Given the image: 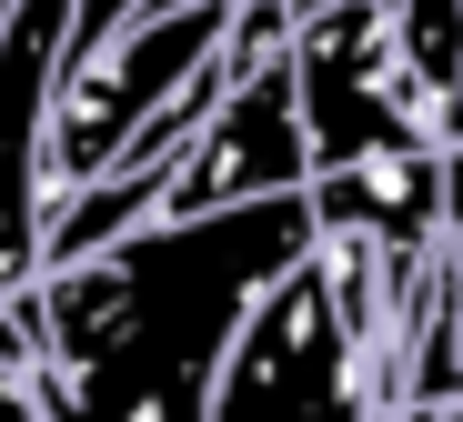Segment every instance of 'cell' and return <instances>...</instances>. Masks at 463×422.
I'll use <instances>...</instances> for the list:
<instances>
[{
    "mask_svg": "<svg viewBox=\"0 0 463 422\" xmlns=\"http://www.w3.org/2000/svg\"><path fill=\"white\" fill-rule=\"evenodd\" d=\"M151 0H81V31H71V51H91V41H111L121 21H141Z\"/></svg>",
    "mask_w": 463,
    "mask_h": 422,
    "instance_id": "cell-5",
    "label": "cell"
},
{
    "mask_svg": "<svg viewBox=\"0 0 463 422\" xmlns=\"http://www.w3.org/2000/svg\"><path fill=\"white\" fill-rule=\"evenodd\" d=\"M282 192H313V121H302V21L282 0H242L232 21V91L182 151V182L162 221L252 211Z\"/></svg>",
    "mask_w": 463,
    "mask_h": 422,
    "instance_id": "cell-3",
    "label": "cell"
},
{
    "mask_svg": "<svg viewBox=\"0 0 463 422\" xmlns=\"http://www.w3.org/2000/svg\"><path fill=\"white\" fill-rule=\"evenodd\" d=\"M393 41H403V70L433 101L443 141L463 151V0H393Z\"/></svg>",
    "mask_w": 463,
    "mask_h": 422,
    "instance_id": "cell-4",
    "label": "cell"
},
{
    "mask_svg": "<svg viewBox=\"0 0 463 422\" xmlns=\"http://www.w3.org/2000/svg\"><path fill=\"white\" fill-rule=\"evenodd\" d=\"M453 272H463V151H453Z\"/></svg>",
    "mask_w": 463,
    "mask_h": 422,
    "instance_id": "cell-6",
    "label": "cell"
},
{
    "mask_svg": "<svg viewBox=\"0 0 463 422\" xmlns=\"http://www.w3.org/2000/svg\"><path fill=\"white\" fill-rule=\"evenodd\" d=\"M313 251V192H282L252 211L151 221L91 262L41 272L21 292L41 332V422H212L242 322Z\"/></svg>",
    "mask_w": 463,
    "mask_h": 422,
    "instance_id": "cell-1",
    "label": "cell"
},
{
    "mask_svg": "<svg viewBox=\"0 0 463 422\" xmlns=\"http://www.w3.org/2000/svg\"><path fill=\"white\" fill-rule=\"evenodd\" d=\"M383 412H393L383 352H373V332L343 302L333 251H313L242 322L232 372L212 392V422H383Z\"/></svg>",
    "mask_w": 463,
    "mask_h": 422,
    "instance_id": "cell-2",
    "label": "cell"
}]
</instances>
